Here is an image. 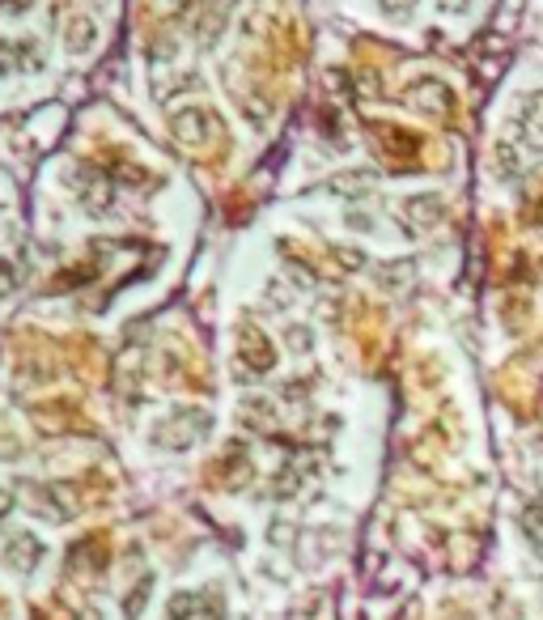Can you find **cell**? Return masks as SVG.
<instances>
[{"label": "cell", "instance_id": "1", "mask_svg": "<svg viewBox=\"0 0 543 620\" xmlns=\"http://www.w3.org/2000/svg\"><path fill=\"white\" fill-rule=\"evenodd\" d=\"M463 620H471V616H463Z\"/></svg>", "mask_w": 543, "mask_h": 620}]
</instances>
